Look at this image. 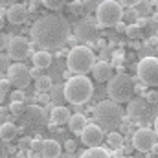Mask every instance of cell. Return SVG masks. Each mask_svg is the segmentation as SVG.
<instances>
[{
  "mask_svg": "<svg viewBox=\"0 0 158 158\" xmlns=\"http://www.w3.org/2000/svg\"><path fill=\"white\" fill-rule=\"evenodd\" d=\"M24 2H30V0H22V2H20V4H24Z\"/></svg>",
  "mask_w": 158,
  "mask_h": 158,
  "instance_id": "obj_51",
  "label": "cell"
},
{
  "mask_svg": "<svg viewBox=\"0 0 158 158\" xmlns=\"http://www.w3.org/2000/svg\"><path fill=\"white\" fill-rule=\"evenodd\" d=\"M9 98H11V103L13 101H19V103H24V92L22 90H11V94H9Z\"/></svg>",
  "mask_w": 158,
  "mask_h": 158,
  "instance_id": "obj_32",
  "label": "cell"
},
{
  "mask_svg": "<svg viewBox=\"0 0 158 158\" xmlns=\"http://www.w3.org/2000/svg\"><path fill=\"white\" fill-rule=\"evenodd\" d=\"M39 101H40V103H48V101H50V96H46V94H42V96L39 98Z\"/></svg>",
  "mask_w": 158,
  "mask_h": 158,
  "instance_id": "obj_46",
  "label": "cell"
},
{
  "mask_svg": "<svg viewBox=\"0 0 158 158\" xmlns=\"http://www.w3.org/2000/svg\"><path fill=\"white\" fill-rule=\"evenodd\" d=\"M125 118L121 105L112 101V99H103L96 105L94 109V121L98 127H101L103 131L114 132L116 129H119L121 121Z\"/></svg>",
  "mask_w": 158,
  "mask_h": 158,
  "instance_id": "obj_2",
  "label": "cell"
},
{
  "mask_svg": "<svg viewBox=\"0 0 158 158\" xmlns=\"http://www.w3.org/2000/svg\"><path fill=\"white\" fill-rule=\"evenodd\" d=\"M11 86H13V85H11L9 79H0V92H2L4 96H6L7 92L11 94Z\"/></svg>",
  "mask_w": 158,
  "mask_h": 158,
  "instance_id": "obj_34",
  "label": "cell"
},
{
  "mask_svg": "<svg viewBox=\"0 0 158 158\" xmlns=\"http://www.w3.org/2000/svg\"><path fill=\"white\" fill-rule=\"evenodd\" d=\"M40 2H42L44 7H48V9H52V11H59V9H63L64 4H66V0H40Z\"/></svg>",
  "mask_w": 158,
  "mask_h": 158,
  "instance_id": "obj_25",
  "label": "cell"
},
{
  "mask_svg": "<svg viewBox=\"0 0 158 158\" xmlns=\"http://www.w3.org/2000/svg\"><path fill=\"white\" fill-rule=\"evenodd\" d=\"M114 28L118 30L119 33H125V31H127V24H125V22H119V24H116Z\"/></svg>",
  "mask_w": 158,
  "mask_h": 158,
  "instance_id": "obj_44",
  "label": "cell"
},
{
  "mask_svg": "<svg viewBox=\"0 0 158 158\" xmlns=\"http://www.w3.org/2000/svg\"><path fill=\"white\" fill-rule=\"evenodd\" d=\"M98 30H99L98 22H94L92 17H85L76 24V39L81 40V42H90V40L96 39Z\"/></svg>",
  "mask_w": 158,
  "mask_h": 158,
  "instance_id": "obj_11",
  "label": "cell"
},
{
  "mask_svg": "<svg viewBox=\"0 0 158 158\" xmlns=\"http://www.w3.org/2000/svg\"><path fill=\"white\" fill-rule=\"evenodd\" d=\"M125 35H127L129 39H138V37H142V28H138L136 24H129Z\"/></svg>",
  "mask_w": 158,
  "mask_h": 158,
  "instance_id": "obj_28",
  "label": "cell"
},
{
  "mask_svg": "<svg viewBox=\"0 0 158 158\" xmlns=\"http://www.w3.org/2000/svg\"><path fill=\"white\" fill-rule=\"evenodd\" d=\"M155 134H156V138H158V116L155 119Z\"/></svg>",
  "mask_w": 158,
  "mask_h": 158,
  "instance_id": "obj_49",
  "label": "cell"
},
{
  "mask_svg": "<svg viewBox=\"0 0 158 158\" xmlns=\"http://www.w3.org/2000/svg\"><path fill=\"white\" fill-rule=\"evenodd\" d=\"M31 143H33V140H31L30 136H24V138H20V142H19V149H20V151L31 149Z\"/></svg>",
  "mask_w": 158,
  "mask_h": 158,
  "instance_id": "obj_33",
  "label": "cell"
},
{
  "mask_svg": "<svg viewBox=\"0 0 158 158\" xmlns=\"http://www.w3.org/2000/svg\"><path fill=\"white\" fill-rule=\"evenodd\" d=\"M40 4H42V2H40V0H30V4H28V6H26V7H28V11H35V9H37V7H39Z\"/></svg>",
  "mask_w": 158,
  "mask_h": 158,
  "instance_id": "obj_42",
  "label": "cell"
},
{
  "mask_svg": "<svg viewBox=\"0 0 158 158\" xmlns=\"http://www.w3.org/2000/svg\"><path fill=\"white\" fill-rule=\"evenodd\" d=\"M7 44H9V39H7V35L0 31V52H2V50H6V48H7Z\"/></svg>",
  "mask_w": 158,
  "mask_h": 158,
  "instance_id": "obj_41",
  "label": "cell"
},
{
  "mask_svg": "<svg viewBox=\"0 0 158 158\" xmlns=\"http://www.w3.org/2000/svg\"><path fill=\"white\" fill-rule=\"evenodd\" d=\"M76 147H77V143H76L74 140H66V142H64V151H66V153H74Z\"/></svg>",
  "mask_w": 158,
  "mask_h": 158,
  "instance_id": "obj_39",
  "label": "cell"
},
{
  "mask_svg": "<svg viewBox=\"0 0 158 158\" xmlns=\"http://www.w3.org/2000/svg\"><path fill=\"white\" fill-rule=\"evenodd\" d=\"M9 147L6 145V142L4 140H0V158H7V155H9V151H7Z\"/></svg>",
  "mask_w": 158,
  "mask_h": 158,
  "instance_id": "obj_40",
  "label": "cell"
},
{
  "mask_svg": "<svg viewBox=\"0 0 158 158\" xmlns=\"http://www.w3.org/2000/svg\"><path fill=\"white\" fill-rule=\"evenodd\" d=\"M107 142H109V147L110 151H116V149H121L123 147V134L121 132H109L107 136Z\"/></svg>",
  "mask_w": 158,
  "mask_h": 158,
  "instance_id": "obj_23",
  "label": "cell"
},
{
  "mask_svg": "<svg viewBox=\"0 0 158 158\" xmlns=\"http://www.w3.org/2000/svg\"><path fill=\"white\" fill-rule=\"evenodd\" d=\"M136 13H138V17H140V13H149L151 11V2H147V0H142L136 7Z\"/></svg>",
  "mask_w": 158,
  "mask_h": 158,
  "instance_id": "obj_30",
  "label": "cell"
},
{
  "mask_svg": "<svg viewBox=\"0 0 158 158\" xmlns=\"http://www.w3.org/2000/svg\"><path fill=\"white\" fill-rule=\"evenodd\" d=\"M151 153H153V155H158V142L155 143V145H153V149H151Z\"/></svg>",
  "mask_w": 158,
  "mask_h": 158,
  "instance_id": "obj_48",
  "label": "cell"
},
{
  "mask_svg": "<svg viewBox=\"0 0 158 158\" xmlns=\"http://www.w3.org/2000/svg\"><path fill=\"white\" fill-rule=\"evenodd\" d=\"M17 134H19V129H17L13 123L6 121V123L0 125V140H4V142H11Z\"/></svg>",
  "mask_w": 158,
  "mask_h": 158,
  "instance_id": "obj_21",
  "label": "cell"
},
{
  "mask_svg": "<svg viewBox=\"0 0 158 158\" xmlns=\"http://www.w3.org/2000/svg\"><path fill=\"white\" fill-rule=\"evenodd\" d=\"M7 79L11 81V85L17 88V90H22L30 85L31 81V70L22 64V63H15V64H9L7 66Z\"/></svg>",
  "mask_w": 158,
  "mask_h": 158,
  "instance_id": "obj_8",
  "label": "cell"
},
{
  "mask_svg": "<svg viewBox=\"0 0 158 158\" xmlns=\"http://www.w3.org/2000/svg\"><path fill=\"white\" fill-rule=\"evenodd\" d=\"M33 42L44 52H57L70 39V24L64 15H42L30 30Z\"/></svg>",
  "mask_w": 158,
  "mask_h": 158,
  "instance_id": "obj_1",
  "label": "cell"
},
{
  "mask_svg": "<svg viewBox=\"0 0 158 158\" xmlns=\"http://www.w3.org/2000/svg\"><path fill=\"white\" fill-rule=\"evenodd\" d=\"M156 143V134L153 129H138L134 134H132V147L140 153H151L153 145Z\"/></svg>",
  "mask_w": 158,
  "mask_h": 158,
  "instance_id": "obj_9",
  "label": "cell"
},
{
  "mask_svg": "<svg viewBox=\"0 0 158 158\" xmlns=\"http://www.w3.org/2000/svg\"><path fill=\"white\" fill-rule=\"evenodd\" d=\"M105 140V132L101 127H98L96 123H88L83 132H81V142L90 149V147H99Z\"/></svg>",
  "mask_w": 158,
  "mask_h": 158,
  "instance_id": "obj_12",
  "label": "cell"
},
{
  "mask_svg": "<svg viewBox=\"0 0 158 158\" xmlns=\"http://www.w3.org/2000/svg\"><path fill=\"white\" fill-rule=\"evenodd\" d=\"M42 143H44V140H40L39 136H35V140H33V143H31V149L30 151H33V153H42Z\"/></svg>",
  "mask_w": 158,
  "mask_h": 158,
  "instance_id": "obj_35",
  "label": "cell"
},
{
  "mask_svg": "<svg viewBox=\"0 0 158 158\" xmlns=\"http://www.w3.org/2000/svg\"><path fill=\"white\" fill-rule=\"evenodd\" d=\"M121 158H125V156H121Z\"/></svg>",
  "mask_w": 158,
  "mask_h": 158,
  "instance_id": "obj_53",
  "label": "cell"
},
{
  "mask_svg": "<svg viewBox=\"0 0 158 158\" xmlns=\"http://www.w3.org/2000/svg\"><path fill=\"white\" fill-rule=\"evenodd\" d=\"M98 24L103 28H112L121 22L123 19V7L119 6L116 0H101L98 11H96Z\"/></svg>",
  "mask_w": 158,
  "mask_h": 158,
  "instance_id": "obj_6",
  "label": "cell"
},
{
  "mask_svg": "<svg viewBox=\"0 0 158 158\" xmlns=\"http://www.w3.org/2000/svg\"><path fill=\"white\" fill-rule=\"evenodd\" d=\"M52 86H53V83H52V79L50 76H37L35 77V88L39 90V92H50L52 90Z\"/></svg>",
  "mask_w": 158,
  "mask_h": 158,
  "instance_id": "obj_24",
  "label": "cell"
},
{
  "mask_svg": "<svg viewBox=\"0 0 158 158\" xmlns=\"http://www.w3.org/2000/svg\"><path fill=\"white\" fill-rule=\"evenodd\" d=\"M107 94H109V99H112L116 103L131 101L132 94H134V79L129 74H125V72L114 74V77L109 81Z\"/></svg>",
  "mask_w": 158,
  "mask_h": 158,
  "instance_id": "obj_5",
  "label": "cell"
},
{
  "mask_svg": "<svg viewBox=\"0 0 158 158\" xmlns=\"http://www.w3.org/2000/svg\"><path fill=\"white\" fill-rule=\"evenodd\" d=\"M94 64H96V55L88 46H74L68 52V57H66L68 72L85 76V74L92 72Z\"/></svg>",
  "mask_w": 158,
  "mask_h": 158,
  "instance_id": "obj_4",
  "label": "cell"
},
{
  "mask_svg": "<svg viewBox=\"0 0 158 158\" xmlns=\"http://www.w3.org/2000/svg\"><path fill=\"white\" fill-rule=\"evenodd\" d=\"M6 50H7V57H9V59L22 61V59H26V57L30 55L31 44H30V40L24 39V37H11Z\"/></svg>",
  "mask_w": 158,
  "mask_h": 158,
  "instance_id": "obj_10",
  "label": "cell"
},
{
  "mask_svg": "<svg viewBox=\"0 0 158 158\" xmlns=\"http://www.w3.org/2000/svg\"><path fill=\"white\" fill-rule=\"evenodd\" d=\"M81 158H110V151L103 147H90L81 155Z\"/></svg>",
  "mask_w": 158,
  "mask_h": 158,
  "instance_id": "obj_22",
  "label": "cell"
},
{
  "mask_svg": "<svg viewBox=\"0 0 158 158\" xmlns=\"http://www.w3.org/2000/svg\"><path fill=\"white\" fill-rule=\"evenodd\" d=\"M145 110H147V101H145V98L138 96V98H134V99L129 101V105H127V118L142 119L143 114H145Z\"/></svg>",
  "mask_w": 158,
  "mask_h": 158,
  "instance_id": "obj_14",
  "label": "cell"
},
{
  "mask_svg": "<svg viewBox=\"0 0 158 158\" xmlns=\"http://www.w3.org/2000/svg\"><path fill=\"white\" fill-rule=\"evenodd\" d=\"M92 74H94L96 81H99V83H105V81L109 83L110 79L114 77L112 64L107 63V61H98V63L94 64V68H92Z\"/></svg>",
  "mask_w": 158,
  "mask_h": 158,
  "instance_id": "obj_15",
  "label": "cell"
},
{
  "mask_svg": "<svg viewBox=\"0 0 158 158\" xmlns=\"http://www.w3.org/2000/svg\"><path fill=\"white\" fill-rule=\"evenodd\" d=\"M86 125H88L86 118H85L83 114H79V112H77V114H72L70 119H68V127H70V131H72V132H79V134H81V132H83V129H85Z\"/></svg>",
  "mask_w": 158,
  "mask_h": 158,
  "instance_id": "obj_20",
  "label": "cell"
},
{
  "mask_svg": "<svg viewBox=\"0 0 158 158\" xmlns=\"http://www.w3.org/2000/svg\"><path fill=\"white\" fill-rule=\"evenodd\" d=\"M26 114H28V119L31 121V123H44V119H46V112L40 109L39 105H30V107H26Z\"/></svg>",
  "mask_w": 158,
  "mask_h": 158,
  "instance_id": "obj_19",
  "label": "cell"
},
{
  "mask_svg": "<svg viewBox=\"0 0 158 158\" xmlns=\"http://www.w3.org/2000/svg\"><path fill=\"white\" fill-rule=\"evenodd\" d=\"M9 110H11V114L20 116V114L26 112V105H24V103H19V101H13V103L9 105Z\"/></svg>",
  "mask_w": 158,
  "mask_h": 158,
  "instance_id": "obj_29",
  "label": "cell"
},
{
  "mask_svg": "<svg viewBox=\"0 0 158 158\" xmlns=\"http://www.w3.org/2000/svg\"><path fill=\"white\" fill-rule=\"evenodd\" d=\"M6 26V19H4V15H0V30Z\"/></svg>",
  "mask_w": 158,
  "mask_h": 158,
  "instance_id": "obj_47",
  "label": "cell"
},
{
  "mask_svg": "<svg viewBox=\"0 0 158 158\" xmlns=\"http://www.w3.org/2000/svg\"><path fill=\"white\" fill-rule=\"evenodd\" d=\"M81 2H83L85 13H94V11H98V7H99V4H101V0H81Z\"/></svg>",
  "mask_w": 158,
  "mask_h": 158,
  "instance_id": "obj_26",
  "label": "cell"
},
{
  "mask_svg": "<svg viewBox=\"0 0 158 158\" xmlns=\"http://www.w3.org/2000/svg\"><path fill=\"white\" fill-rule=\"evenodd\" d=\"M121 7H136L142 0H116Z\"/></svg>",
  "mask_w": 158,
  "mask_h": 158,
  "instance_id": "obj_37",
  "label": "cell"
},
{
  "mask_svg": "<svg viewBox=\"0 0 158 158\" xmlns=\"http://www.w3.org/2000/svg\"><path fill=\"white\" fill-rule=\"evenodd\" d=\"M134 24H136L138 28H145V24H147V19H143V17H138Z\"/></svg>",
  "mask_w": 158,
  "mask_h": 158,
  "instance_id": "obj_43",
  "label": "cell"
},
{
  "mask_svg": "<svg viewBox=\"0 0 158 158\" xmlns=\"http://www.w3.org/2000/svg\"><path fill=\"white\" fill-rule=\"evenodd\" d=\"M17 0H0V7H9V6H13Z\"/></svg>",
  "mask_w": 158,
  "mask_h": 158,
  "instance_id": "obj_45",
  "label": "cell"
},
{
  "mask_svg": "<svg viewBox=\"0 0 158 158\" xmlns=\"http://www.w3.org/2000/svg\"><path fill=\"white\" fill-rule=\"evenodd\" d=\"M136 72H138V79L145 86H158V57L155 55L143 57L138 63Z\"/></svg>",
  "mask_w": 158,
  "mask_h": 158,
  "instance_id": "obj_7",
  "label": "cell"
},
{
  "mask_svg": "<svg viewBox=\"0 0 158 158\" xmlns=\"http://www.w3.org/2000/svg\"><path fill=\"white\" fill-rule=\"evenodd\" d=\"M63 92H64V99L68 103L79 107V105L86 103L92 98L94 85H92V81L86 77V76H72V77L66 81Z\"/></svg>",
  "mask_w": 158,
  "mask_h": 158,
  "instance_id": "obj_3",
  "label": "cell"
},
{
  "mask_svg": "<svg viewBox=\"0 0 158 158\" xmlns=\"http://www.w3.org/2000/svg\"><path fill=\"white\" fill-rule=\"evenodd\" d=\"M119 129H121V134H127L129 131H131V118H123V121H121V125H119Z\"/></svg>",
  "mask_w": 158,
  "mask_h": 158,
  "instance_id": "obj_38",
  "label": "cell"
},
{
  "mask_svg": "<svg viewBox=\"0 0 158 158\" xmlns=\"http://www.w3.org/2000/svg\"><path fill=\"white\" fill-rule=\"evenodd\" d=\"M59 155H61V143L55 142V140H44L40 156L42 158H59Z\"/></svg>",
  "mask_w": 158,
  "mask_h": 158,
  "instance_id": "obj_17",
  "label": "cell"
},
{
  "mask_svg": "<svg viewBox=\"0 0 158 158\" xmlns=\"http://www.w3.org/2000/svg\"><path fill=\"white\" fill-rule=\"evenodd\" d=\"M68 11L72 13V15H83L85 13V9H83V2L81 0H74V2H70L68 4Z\"/></svg>",
  "mask_w": 158,
  "mask_h": 158,
  "instance_id": "obj_27",
  "label": "cell"
},
{
  "mask_svg": "<svg viewBox=\"0 0 158 158\" xmlns=\"http://www.w3.org/2000/svg\"><path fill=\"white\" fill-rule=\"evenodd\" d=\"M28 13L30 11H28L26 4H13V6L7 7L6 17H7V20L11 24H24L28 20Z\"/></svg>",
  "mask_w": 158,
  "mask_h": 158,
  "instance_id": "obj_13",
  "label": "cell"
},
{
  "mask_svg": "<svg viewBox=\"0 0 158 158\" xmlns=\"http://www.w3.org/2000/svg\"><path fill=\"white\" fill-rule=\"evenodd\" d=\"M145 101L151 103V105H156L158 103V90H147L145 92Z\"/></svg>",
  "mask_w": 158,
  "mask_h": 158,
  "instance_id": "obj_31",
  "label": "cell"
},
{
  "mask_svg": "<svg viewBox=\"0 0 158 158\" xmlns=\"http://www.w3.org/2000/svg\"><path fill=\"white\" fill-rule=\"evenodd\" d=\"M31 61H33V64H35L37 70H44V68H48V66L52 64V53L40 50V52H37V53H33Z\"/></svg>",
  "mask_w": 158,
  "mask_h": 158,
  "instance_id": "obj_18",
  "label": "cell"
},
{
  "mask_svg": "<svg viewBox=\"0 0 158 158\" xmlns=\"http://www.w3.org/2000/svg\"><path fill=\"white\" fill-rule=\"evenodd\" d=\"M4 98H6V96H4V94H2V92H0V105H2V103H4Z\"/></svg>",
  "mask_w": 158,
  "mask_h": 158,
  "instance_id": "obj_50",
  "label": "cell"
},
{
  "mask_svg": "<svg viewBox=\"0 0 158 158\" xmlns=\"http://www.w3.org/2000/svg\"><path fill=\"white\" fill-rule=\"evenodd\" d=\"M123 19H129V20H136L138 19V13L134 7H127V11H123Z\"/></svg>",
  "mask_w": 158,
  "mask_h": 158,
  "instance_id": "obj_36",
  "label": "cell"
},
{
  "mask_svg": "<svg viewBox=\"0 0 158 158\" xmlns=\"http://www.w3.org/2000/svg\"><path fill=\"white\" fill-rule=\"evenodd\" d=\"M70 116H72L70 110H68L66 107H63V105L53 107V109H52V114H50L52 123H55V125H64V123H68Z\"/></svg>",
  "mask_w": 158,
  "mask_h": 158,
  "instance_id": "obj_16",
  "label": "cell"
},
{
  "mask_svg": "<svg viewBox=\"0 0 158 158\" xmlns=\"http://www.w3.org/2000/svg\"><path fill=\"white\" fill-rule=\"evenodd\" d=\"M156 13H158V2H156Z\"/></svg>",
  "mask_w": 158,
  "mask_h": 158,
  "instance_id": "obj_52",
  "label": "cell"
}]
</instances>
